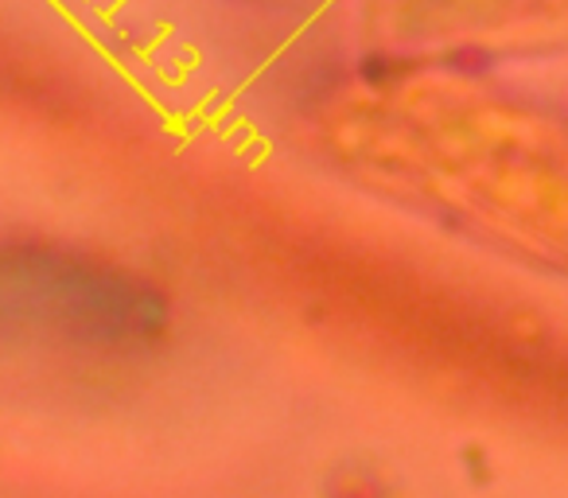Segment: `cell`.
Listing matches in <instances>:
<instances>
[{
    "mask_svg": "<svg viewBox=\"0 0 568 498\" xmlns=\"http://www.w3.org/2000/svg\"><path fill=\"white\" fill-rule=\"evenodd\" d=\"M358 63L487 74L568 55V0H355Z\"/></svg>",
    "mask_w": 568,
    "mask_h": 498,
    "instance_id": "2",
    "label": "cell"
},
{
    "mask_svg": "<svg viewBox=\"0 0 568 498\" xmlns=\"http://www.w3.org/2000/svg\"><path fill=\"white\" fill-rule=\"evenodd\" d=\"M339 187L537 277L568 281V118L475 71L371 67L293 125Z\"/></svg>",
    "mask_w": 568,
    "mask_h": 498,
    "instance_id": "1",
    "label": "cell"
},
{
    "mask_svg": "<svg viewBox=\"0 0 568 498\" xmlns=\"http://www.w3.org/2000/svg\"><path fill=\"white\" fill-rule=\"evenodd\" d=\"M245 9H261V12H281V17H304V12H320L332 9L335 0H234Z\"/></svg>",
    "mask_w": 568,
    "mask_h": 498,
    "instance_id": "3",
    "label": "cell"
}]
</instances>
